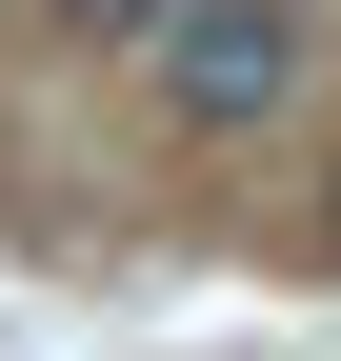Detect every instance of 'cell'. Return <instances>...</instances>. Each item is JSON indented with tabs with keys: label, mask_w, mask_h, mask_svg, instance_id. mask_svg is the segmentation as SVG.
I'll list each match as a JSON object with an SVG mask.
<instances>
[{
	"label": "cell",
	"mask_w": 341,
	"mask_h": 361,
	"mask_svg": "<svg viewBox=\"0 0 341 361\" xmlns=\"http://www.w3.org/2000/svg\"><path fill=\"white\" fill-rule=\"evenodd\" d=\"M281 80H302V20H281V0H181V20H161V101H181L201 141L261 121Z\"/></svg>",
	"instance_id": "1"
},
{
	"label": "cell",
	"mask_w": 341,
	"mask_h": 361,
	"mask_svg": "<svg viewBox=\"0 0 341 361\" xmlns=\"http://www.w3.org/2000/svg\"><path fill=\"white\" fill-rule=\"evenodd\" d=\"M40 20H80V40H141V20H181V0H40Z\"/></svg>",
	"instance_id": "2"
}]
</instances>
